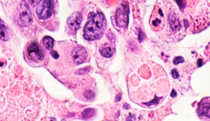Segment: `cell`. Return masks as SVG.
Instances as JSON below:
<instances>
[{
	"instance_id": "cell-1",
	"label": "cell",
	"mask_w": 210,
	"mask_h": 121,
	"mask_svg": "<svg viewBox=\"0 0 210 121\" xmlns=\"http://www.w3.org/2000/svg\"><path fill=\"white\" fill-rule=\"evenodd\" d=\"M107 21L102 13H90L83 30V36L89 41L100 39L106 30Z\"/></svg>"
},
{
	"instance_id": "cell-2",
	"label": "cell",
	"mask_w": 210,
	"mask_h": 121,
	"mask_svg": "<svg viewBox=\"0 0 210 121\" xmlns=\"http://www.w3.org/2000/svg\"><path fill=\"white\" fill-rule=\"evenodd\" d=\"M52 11H53L52 1H48V0L38 1L36 13L38 17L41 20H47L49 18L52 14Z\"/></svg>"
},
{
	"instance_id": "cell-3",
	"label": "cell",
	"mask_w": 210,
	"mask_h": 121,
	"mask_svg": "<svg viewBox=\"0 0 210 121\" xmlns=\"http://www.w3.org/2000/svg\"><path fill=\"white\" fill-rule=\"evenodd\" d=\"M32 17L29 6L26 2L22 1L20 5V14H19V24L22 27L28 26L32 23Z\"/></svg>"
},
{
	"instance_id": "cell-4",
	"label": "cell",
	"mask_w": 210,
	"mask_h": 121,
	"mask_svg": "<svg viewBox=\"0 0 210 121\" xmlns=\"http://www.w3.org/2000/svg\"><path fill=\"white\" fill-rule=\"evenodd\" d=\"M150 24L155 30H160L164 25V17L162 10L160 8L155 9L151 17Z\"/></svg>"
},
{
	"instance_id": "cell-5",
	"label": "cell",
	"mask_w": 210,
	"mask_h": 121,
	"mask_svg": "<svg viewBox=\"0 0 210 121\" xmlns=\"http://www.w3.org/2000/svg\"><path fill=\"white\" fill-rule=\"evenodd\" d=\"M72 57L77 65H81L88 59V53L83 47H76L72 51Z\"/></svg>"
},
{
	"instance_id": "cell-6",
	"label": "cell",
	"mask_w": 210,
	"mask_h": 121,
	"mask_svg": "<svg viewBox=\"0 0 210 121\" xmlns=\"http://www.w3.org/2000/svg\"><path fill=\"white\" fill-rule=\"evenodd\" d=\"M128 11L127 6L124 8H119L116 11V24L119 27L126 28L128 25Z\"/></svg>"
},
{
	"instance_id": "cell-7",
	"label": "cell",
	"mask_w": 210,
	"mask_h": 121,
	"mask_svg": "<svg viewBox=\"0 0 210 121\" xmlns=\"http://www.w3.org/2000/svg\"><path fill=\"white\" fill-rule=\"evenodd\" d=\"M28 55L35 62H41L44 59V53L36 43H32L28 46Z\"/></svg>"
},
{
	"instance_id": "cell-8",
	"label": "cell",
	"mask_w": 210,
	"mask_h": 121,
	"mask_svg": "<svg viewBox=\"0 0 210 121\" xmlns=\"http://www.w3.org/2000/svg\"><path fill=\"white\" fill-rule=\"evenodd\" d=\"M82 15L81 13H73L67 19V25L73 31H77L80 28L82 21Z\"/></svg>"
},
{
	"instance_id": "cell-9",
	"label": "cell",
	"mask_w": 210,
	"mask_h": 121,
	"mask_svg": "<svg viewBox=\"0 0 210 121\" xmlns=\"http://www.w3.org/2000/svg\"><path fill=\"white\" fill-rule=\"evenodd\" d=\"M11 31L4 22L0 19V39L7 41L11 37Z\"/></svg>"
},
{
	"instance_id": "cell-10",
	"label": "cell",
	"mask_w": 210,
	"mask_h": 121,
	"mask_svg": "<svg viewBox=\"0 0 210 121\" xmlns=\"http://www.w3.org/2000/svg\"><path fill=\"white\" fill-rule=\"evenodd\" d=\"M169 23L171 25V28H172L174 31H178L180 29V23L178 17L176 14H170L169 16Z\"/></svg>"
},
{
	"instance_id": "cell-11",
	"label": "cell",
	"mask_w": 210,
	"mask_h": 121,
	"mask_svg": "<svg viewBox=\"0 0 210 121\" xmlns=\"http://www.w3.org/2000/svg\"><path fill=\"white\" fill-rule=\"evenodd\" d=\"M101 54L104 57H111L114 55L115 52V49L113 47H102L100 50Z\"/></svg>"
},
{
	"instance_id": "cell-12",
	"label": "cell",
	"mask_w": 210,
	"mask_h": 121,
	"mask_svg": "<svg viewBox=\"0 0 210 121\" xmlns=\"http://www.w3.org/2000/svg\"><path fill=\"white\" fill-rule=\"evenodd\" d=\"M198 112L201 115L210 118V103H201L199 106Z\"/></svg>"
},
{
	"instance_id": "cell-13",
	"label": "cell",
	"mask_w": 210,
	"mask_h": 121,
	"mask_svg": "<svg viewBox=\"0 0 210 121\" xmlns=\"http://www.w3.org/2000/svg\"><path fill=\"white\" fill-rule=\"evenodd\" d=\"M54 42L55 41H54L53 38L50 37V36H45L43 39V44L47 50H50L53 48Z\"/></svg>"
},
{
	"instance_id": "cell-14",
	"label": "cell",
	"mask_w": 210,
	"mask_h": 121,
	"mask_svg": "<svg viewBox=\"0 0 210 121\" xmlns=\"http://www.w3.org/2000/svg\"><path fill=\"white\" fill-rule=\"evenodd\" d=\"M96 111L93 109H86L82 112V117L84 119H89L95 115Z\"/></svg>"
},
{
	"instance_id": "cell-15",
	"label": "cell",
	"mask_w": 210,
	"mask_h": 121,
	"mask_svg": "<svg viewBox=\"0 0 210 121\" xmlns=\"http://www.w3.org/2000/svg\"><path fill=\"white\" fill-rule=\"evenodd\" d=\"M85 98H88V99H93V98L95 97V94L93 90H88L85 92Z\"/></svg>"
},
{
	"instance_id": "cell-16",
	"label": "cell",
	"mask_w": 210,
	"mask_h": 121,
	"mask_svg": "<svg viewBox=\"0 0 210 121\" xmlns=\"http://www.w3.org/2000/svg\"><path fill=\"white\" fill-rule=\"evenodd\" d=\"M90 70V68L89 67H85L84 68H82V69H79L78 70V72H76V74L77 75H83V74H85V73H87Z\"/></svg>"
},
{
	"instance_id": "cell-17",
	"label": "cell",
	"mask_w": 210,
	"mask_h": 121,
	"mask_svg": "<svg viewBox=\"0 0 210 121\" xmlns=\"http://www.w3.org/2000/svg\"><path fill=\"white\" fill-rule=\"evenodd\" d=\"M184 62V59L182 57H176L174 58V61H173V63L174 65H179L180 63H182Z\"/></svg>"
},
{
	"instance_id": "cell-18",
	"label": "cell",
	"mask_w": 210,
	"mask_h": 121,
	"mask_svg": "<svg viewBox=\"0 0 210 121\" xmlns=\"http://www.w3.org/2000/svg\"><path fill=\"white\" fill-rule=\"evenodd\" d=\"M172 77L174 79H177V78L179 77V72H178V71L176 69H173L172 71Z\"/></svg>"
},
{
	"instance_id": "cell-19",
	"label": "cell",
	"mask_w": 210,
	"mask_h": 121,
	"mask_svg": "<svg viewBox=\"0 0 210 121\" xmlns=\"http://www.w3.org/2000/svg\"><path fill=\"white\" fill-rule=\"evenodd\" d=\"M51 56H52V57H53V58H55V59H57V58H59V53H57L56 51H55V50H52V51L51 52Z\"/></svg>"
},
{
	"instance_id": "cell-20",
	"label": "cell",
	"mask_w": 210,
	"mask_h": 121,
	"mask_svg": "<svg viewBox=\"0 0 210 121\" xmlns=\"http://www.w3.org/2000/svg\"><path fill=\"white\" fill-rule=\"evenodd\" d=\"M176 3H177V4L180 6V9H182L183 8H184V6H185V3H184L183 1H176Z\"/></svg>"
},
{
	"instance_id": "cell-21",
	"label": "cell",
	"mask_w": 210,
	"mask_h": 121,
	"mask_svg": "<svg viewBox=\"0 0 210 121\" xmlns=\"http://www.w3.org/2000/svg\"><path fill=\"white\" fill-rule=\"evenodd\" d=\"M135 119V116L133 114H130L127 119H126V121H133Z\"/></svg>"
},
{
	"instance_id": "cell-22",
	"label": "cell",
	"mask_w": 210,
	"mask_h": 121,
	"mask_svg": "<svg viewBox=\"0 0 210 121\" xmlns=\"http://www.w3.org/2000/svg\"><path fill=\"white\" fill-rule=\"evenodd\" d=\"M142 35H143V32H142L141 31H139V34H138V39H139V41L143 40Z\"/></svg>"
},
{
	"instance_id": "cell-23",
	"label": "cell",
	"mask_w": 210,
	"mask_h": 121,
	"mask_svg": "<svg viewBox=\"0 0 210 121\" xmlns=\"http://www.w3.org/2000/svg\"><path fill=\"white\" fill-rule=\"evenodd\" d=\"M171 95H172V97H173V98H175L176 96H177V94H176V90H172V94H171Z\"/></svg>"
},
{
	"instance_id": "cell-24",
	"label": "cell",
	"mask_w": 210,
	"mask_h": 121,
	"mask_svg": "<svg viewBox=\"0 0 210 121\" xmlns=\"http://www.w3.org/2000/svg\"><path fill=\"white\" fill-rule=\"evenodd\" d=\"M123 108L125 109H128L130 108V106H129L128 104H125L124 106H123Z\"/></svg>"
},
{
	"instance_id": "cell-25",
	"label": "cell",
	"mask_w": 210,
	"mask_h": 121,
	"mask_svg": "<svg viewBox=\"0 0 210 121\" xmlns=\"http://www.w3.org/2000/svg\"><path fill=\"white\" fill-rule=\"evenodd\" d=\"M201 65H202V64H201V59H200L199 60V62H198V66L200 67V66H201Z\"/></svg>"
},
{
	"instance_id": "cell-26",
	"label": "cell",
	"mask_w": 210,
	"mask_h": 121,
	"mask_svg": "<svg viewBox=\"0 0 210 121\" xmlns=\"http://www.w3.org/2000/svg\"><path fill=\"white\" fill-rule=\"evenodd\" d=\"M120 100V95H118V98H117V101Z\"/></svg>"
}]
</instances>
